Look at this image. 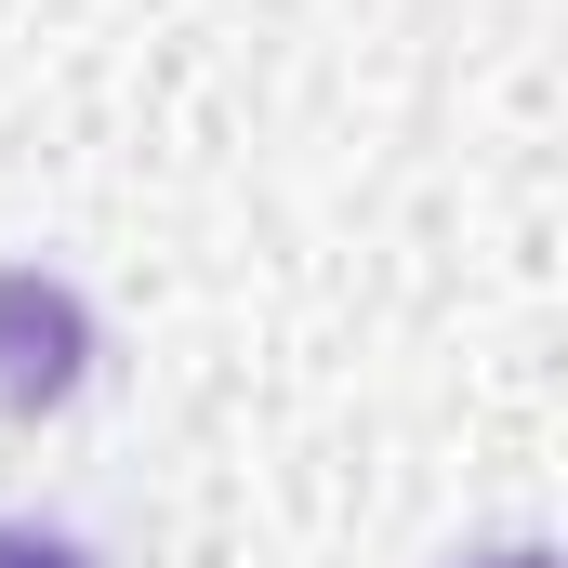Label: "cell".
<instances>
[{
  "mask_svg": "<svg viewBox=\"0 0 568 568\" xmlns=\"http://www.w3.org/2000/svg\"><path fill=\"white\" fill-rule=\"evenodd\" d=\"M93 384V304L53 278V265H0V410L40 424Z\"/></svg>",
  "mask_w": 568,
  "mask_h": 568,
  "instance_id": "cell-1",
  "label": "cell"
},
{
  "mask_svg": "<svg viewBox=\"0 0 568 568\" xmlns=\"http://www.w3.org/2000/svg\"><path fill=\"white\" fill-rule=\"evenodd\" d=\"M0 568H93L80 542H53V529H0Z\"/></svg>",
  "mask_w": 568,
  "mask_h": 568,
  "instance_id": "cell-2",
  "label": "cell"
},
{
  "mask_svg": "<svg viewBox=\"0 0 568 568\" xmlns=\"http://www.w3.org/2000/svg\"><path fill=\"white\" fill-rule=\"evenodd\" d=\"M476 568H556V556H542V542H503V556H476Z\"/></svg>",
  "mask_w": 568,
  "mask_h": 568,
  "instance_id": "cell-3",
  "label": "cell"
}]
</instances>
